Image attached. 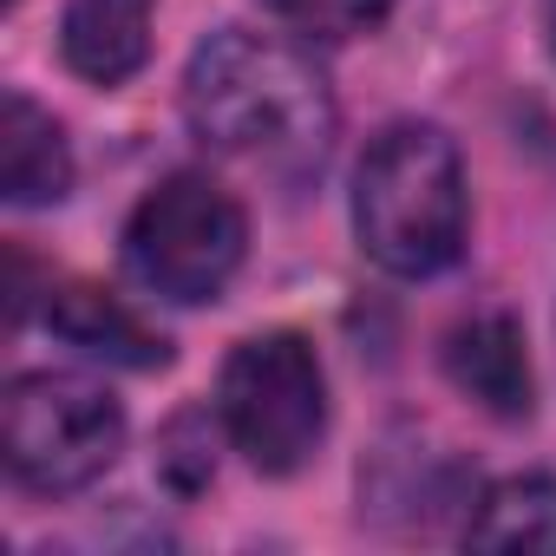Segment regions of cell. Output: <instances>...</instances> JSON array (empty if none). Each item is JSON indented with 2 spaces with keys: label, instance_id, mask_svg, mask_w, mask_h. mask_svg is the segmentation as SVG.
I'll return each instance as SVG.
<instances>
[{
  "label": "cell",
  "instance_id": "obj_1",
  "mask_svg": "<svg viewBox=\"0 0 556 556\" xmlns=\"http://www.w3.org/2000/svg\"><path fill=\"white\" fill-rule=\"evenodd\" d=\"M184 118L210 151L302 170L334 138V92L308 47L282 34L216 27L184 66Z\"/></svg>",
  "mask_w": 556,
  "mask_h": 556
},
{
  "label": "cell",
  "instance_id": "obj_2",
  "mask_svg": "<svg viewBox=\"0 0 556 556\" xmlns=\"http://www.w3.org/2000/svg\"><path fill=\"white\" fill-rule=\"evenodd\" d=\"M471 229L465 157L439 125H387L354 177V236L406 282L452 268Z\"/></svg>",
  "mask_w": 556,
  "mask_h": 556
},
{
  "label": "cell",
  "instance_id": "obj_3",
  "mask_svg": "<svg viewBox=\"0 0 556 556\" xmlns=\"http://www.w3.org/2000/svg\"><path fill=\"white\" fill-rule=\"evenodd\" d=\"M216 419L229 432V445L268 471L289 478L315 458L321 432H328V374L321 354L302 334H249L216 380Z\"/></svg>",
  "mask_w": 556,
  "mask_h": 556
},
{
  "label": "cell",
  "instance_id": "obj_4",
  "mask_svg": "<svg viewBox=\"0 0 556 556\" xmlns=\"http://www.w3.org/2000/svg\"><path fill=\"white\" fill-rule=\"evenodd\" d=\"M249 255V216L242 203L197 170L164 177L125 223V268L157 302H216L229 275Z\"/></svg>",
  "mask_w": 556,
  "mask_h": 556
},
{
  "label": "cell",
  "instance_id": "obj_5",
  "mask_svg": "<svg viewBox=\"0 0 556 556\" xmlns=\"http://www.w3.org/2000/svg\"><path fill=\"white\" fill-rule=\"evenodd\" d=\"M0 452L40 497L86 491L125 452V406L79 374H21L0 406Z\"/></svg>",
  "mask_w": 556,
  "mask_h": 556
},
{
  "label": "cell",
  "instance_id": "obj_6",
  "mask_svg": "<svg viewBox=\"0 0 556 556\" xmlns=\"http://www.w3.org/2000/svg\"><path fill=\"white\" fill-rule=\"evenodd\" d=\"M445 374L458 393H471L484 413L497 419H530L536 406V380H530V354L510 315H471L452 328L445 341Z\"/></svg>",
  "mask_w": 556,
  "mask_h": 556
},
{
  "label": "cell",
  "instance_id": "obj_7",
  "mask_svg": "<svg viewBox=\"0 0 556 556\" xmlns=\"http://www.w3.org/2000/svg\"><path fill=\"white\" fill-rule=\"evenodd\" d=\"M157 0H66L60 53L86 86H125L151 60Z\"/></svg>",
  "mask_w": 556,
  "mask_h": 556
},
{
  "label": "cell",
  "instance_id": "obj_8",
  "mask_svg": "<svg viewBox=\"0 0 556 556\" xmlns=\"http://www.w3.org/2000/svg\"><path fill=\"white\" fill-rule=\"evenodd\" d=\"M73 190V151L53 112H40L27 92L0 99V197L14 210H47Z\"/></svg>",
  "mask_w": 556,
  "mask_h": 556
},
{
  "label": "cell",
  "instance_id": "obj_9",
  "mask_svg": "<svg viewBox=\"0 0 556 556\" xmlns=\"http://www.w3.org/2000/svg\"><path fill=\"white\" fill-rule=\"evenodd\" d=\"M47 321H53V334H60V341H73L79 354L112 361V367H164V361H170L164 334H151V328H144V321L118 302V295L86 289V282L53 289Z\"/></svg>",
  "mask_w": 556,
  "mask_h": 556
},
{
  "label": "cell",
  "instance_id": "obj_10",
  "mask_svg": "<svg viewBox=\"0 0 556 556\" xmlns=\"http://www.w3.org/2000/svg\"><path fill=\"white\" fill-rule=\"evenodd\" d=\"M465 543H478V549H556V478L549 471L497 478L478 497Z\"/></svg>",
  "mask_w": 556,
  "mask_h": 556
},
{
  "label": "cell",
  "instance_id": "obj_11",
  "mask_svg": "<svg viewBox=\"0 0 556 556\" xmlns=\"http://www.w3.org/2000/svg\"><path fill=\"white\" fill-rule=\"evenodd\" d=\"M262 8L302 40H361L387 27L393 0H262Z\"/></svg>",
  "mask_w": 556,
  "mask_h": 556
},
{
  "label": "cell",
  "instance_id": "obj_12",
  "mask_svg": "<svg viewBox=\"0 0 556 556\" xmlns=\"http://www.w3.org/2000/svg\"><path fill=\"white\" fill-rule=\"evenodd\" d=\"M549 47H556V0H549Z\"/></svg>",
  "mask_w": 556,
  "mask_h": 556
},
{
  "label": "cell",
  "instance_id": "obj_13",
  "mask_svg": "<svg viewBox=\"0 0 556 556\" xmlns=\"http://www.w3.org/2000/svg\"><path fill=\"white\" fill-rule=\"evenodd\" d=\"M8 8H14V0H8Z\"/></svg>",
  "mask_w": 556,
  "mask_h": 556
}]
</instances>
